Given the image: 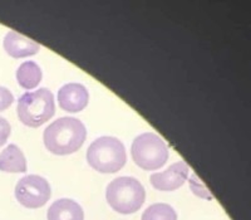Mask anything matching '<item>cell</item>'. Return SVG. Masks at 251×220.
I'll return each instance as SVG.
<instances>
[{"label": "cell", "instance_id": "6da1fadb", "mask_svg": "<svg viewBox=\"0 0 251 220\" xmlns=\"http://www.w3.org/2000/svg\"><path fill=\"white\" fill-rule=\"evenodd\" d=\"M87 136L86 126L73 117H62L44 130V145L55 155H69L78 151Z\"/></svg>", "mask_w": 251, "mask_h": 220}, {"label": "cell", "instance_id": "7a4b0ae2", "mask_svg": "<svg viewBox=\"0 0 251 220\" xmlns=\"http://www.w3.org/2000/svg\"><path fill=\"white\" fill-rule=\"evenodd\" d=\"M106 197L113 210L121 214H132L143 205L146 192L142 184L134 177L122 176L108 184Z\"/></svg>", "mask_w": 251, "mask_h": 220}, {"label": "cell", "instance_id": "3957f363", "mask_svg": "<svg viewBox=\"0 0 251 220\" xmlns=\"http://www.w3.org/2000/svg\"><path fill=\"white\" fill-rule=\"evenodd\" d=\"M125 145L118 138L103 136L91 143L87 150V161L92 169L104 174L117 172L126 164Z\"/></svg>", "mask_w": 251, "mask_h": 220}, {"label": "cell", "instance_id": "277c9868", "mask_svg": "<svg viewBox=\"0 0 251 220\" xmlns=\"http://www.w3.org/2000/svg\"><path fill=\"white\" fill-rule=\"evenodd\" d=\"M18 117L29 127H39L53 117L55 112L54 97L49 89L39 88L26 92L18 101Z\"/></svg>", "mask_w": 251, "mask_h": 220}, {"label": "cell", "instance_id": "5b68a950", "mask_svg": "<svg viewBox=\"0 0 251 220\" xmlns=\"http://www.w3.org/2000/svg\"><path fill=\"white\" fill-rule=\"evenodd\" d=\"M131 154L134 163L143 170L160 169L169 159L165 141L152 132H145L134 138Z\"/></svg>", "mask_w": 251, "mask_h": 220}, {"label": "cell", "instance_id": "8992f818", "mask_svg": "<svg viewBox=\"0 0 251 220\" xmlns=\"http://www.w3.org/2000/svg\"><path fill=\"white\" fill-rule=\"evenodd\" d=\"M50 185L39 175H28L18 181L15 186V197L25 208L37 209L46 205L50 199Z\"/></svg>", "mask_w": 251, "mask_h": 220}, {"label": "cell", "instance_id": "52a82bcc", "mask_svg": "<svg viewBox=\"0 0 251 220\" xmlns=\"http://www.w3.org/2000/svg\"><path fill=\"white\" fill-rule=\"evenodd\" d=\"M188 176V166L185 161H178L170 166L163 172L151 175L152 186L161 192H172L185 184Z\"/></svg>", "mask_w": 251, "mask_h": 220}, {"label": "cell", "instance_id": "ba28073f", "mask_svg": "<svg viewBox=\"0 0 251 220\" xmlns=\"http://www.w3.org/2000/svg\"><path fill=\"white\" fill-rule=\"evenodd\" d=\"M89 94L80 83H67L58 92L60 109L67 112H79L88 105Z\"/></svg>", "mask_w": 251, "mask_h": 220}, {"label": "cell", "instance_id": "9c48e42d", "mask_svg": "<svg viewBox=\"0 0 251 220\" xmlns=\"http://www.w3.org/2000/svg\"><path fill=\"white\" fill-rule=\"evenodd\" d=\"M4 49L10 57L23 58L34 55L39 52L40 46L17 31H9L4 38Z\"/></svg>", "mask_w": 251, "mask_h": 220}, {"label": "cell", "instance_id": "30bf717a", "mask_svg": "<svg viewBox=\"0 0 251 220\" xmlns=\"http://www.w3.org/2000/svg\"><path fill=\"white\" fill-rule=\"evenodd\" d=\"M48 220H83L84 213L78 203L71 199H59L51 204L47 214Z\"/></svg>", "mask_w": 251, "mask_h": 220}, {"label": "cell", "instance_id": "8fae6325", "mask_svg": "<svg viewBox=\"0 0 251 220\" xmlns=\"http://www.w3.org/2000/svg\"><path fill=\"white\" fill-rule=\"evenodd\" d=\"M0 170L5 172H25L26 160L23 151L14 143L0 152Z\"/></svg>", "mask_w": 251, "mask_h": 220}, {"label": "cell", "instance_id": "7c38bea8", "mask_svg": "<svg viewBox=\"0 0 251 220\" xmlns=\"http://www.w3.org/2000/svg\"><path fill=\"white\" fill-rule=\"evenodd\" d=\"M17 80L23 88H35L42 81V69L33 60H26L22 63L18 68Z\"/></svg>", "mask_w": 251, "mask_h": 220}, {"label": "cell", "instance_id": "4fadbf2b", "mask_svg": "<svg viewBox=\"0 0 251 220\" xmlns=\"http://www.w3.org/2000/svg\"><path fill=\"white\" fill-rule=\"evenodd\" d=\"M142 220H177V214L171 205L158 203L146 209Z\"/></svg>", "mask_w": 251, "mask_h": 220}, {"label": "cell", "instance_id": "5bb4252c", "mask_svg": "<svg viewBox=\"0 0 251 220\" xmlns=\"http://www.w3.org/2000/svg\"><path fill=\"white\" fill-rule=\"evenodd\" d=\"M14 102V96L8 88L0 87V111H4Z\"/></svg>", "mask_w": 251, "mask_h": 220}, {"label": "cell", "instance_id": "9a60e30c", "mask_svg": "<svg viewBox=\"0 0 251 220\" xmlns=\"http://www.w3.org/2000/svg\"><path fill=\"white\" fill-rule=\"evenodd\" d=\"M12 132V127L5 118L0 117V146H3Z\"/></svg>", "mask_w": 251, "mask_h": 220}]
</instances>
